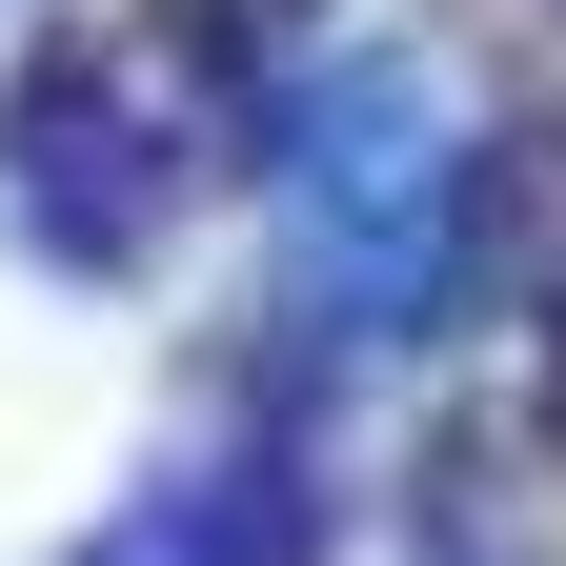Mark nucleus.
Segmentation results:
<instances>
[{"label":"nucleus","mask_w":566,"mask_h":566,"mask_svg":"<svg viewBox=\"0 0 566 566\" xmlns=\"http://www.w3.org/2000/svg\"><path fill=\"white\" fill-rule=\"evenodd\" d=\"M0 142H21V223H41V263H142V243H163V202H182L163 122L102 82V41H41V82L0 102Z\"/></svg>","instance_id":"f257e3e1"},{"label":"nucleus","mask_w":566,"mask_h":566,"mask_svg":"<svg viewBox=\"0 0 566 566\" xmlns=\"http://www.w3.org/2000/svg\"><path fill=\"white\" fill-rule=\"evenodd\" d=\"M304 223L365 263V304H405V283H424L446 163H424V82H405V61H344V82L304 102Z\"/></svg>","instance_id":"f03ea898"},{"label":"nucleus","mask_w":566,"mask_h":566,"mask_svg":"<svg viewBox=\"0 0 566 566\" xmlns=\"http://www.w3.org/2000/svg\"><path fill=\"white\" fill-rule=\"evenodd\" d=\"M82 566H324V506L283 465H182L142 526H102Z\"/></svg>","instance_id":"7ed1b4c3"},{"label":"nucleus","mask_w":566,"mask_h":566,"mask_svg":"<svg viewBox=\"0 0 566 566\" xmlns=\"http://www.w3.org/2000/svg\"><path fill=\"white\" fill-rule=\"evenodd\" d=\"M546 424H566V365H546Z\"/></svg>","instance_id":"20e7f679"}]
</instances>
